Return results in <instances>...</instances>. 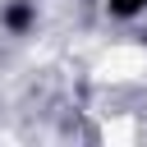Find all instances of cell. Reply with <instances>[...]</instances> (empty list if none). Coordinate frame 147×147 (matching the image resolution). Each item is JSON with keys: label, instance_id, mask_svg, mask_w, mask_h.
I'll return each instance as SVG.
<instances>
[{"label": "cell", "instance_id": "obj_2", "mask_svg": "<svg viewBox=\"0 0 147 147\" xmlns=\"http://www.w3.org/2000/svg\"><path fill=\"white\" fill-rule=\"evenodd\" d=\"M101 9L115 18V23H133L147 14V0H101Z\"/></svg>", "mask_w": 147, "mask_h": 147}, {"label": "cell", "instance_id": "obj_1", "mask_svg": "<svg viewBox=\"0 0 147 147\" xmlns=\"http://www.w3.org/2000/svg\"><path fill=\"white\" fill-rule=\"evenodd\" d=\"M0 28H5L9 37L32 32V28H37V5H32V0H9V5L0 9Z\"/></svg>", "mask_w": 147, "mask_h": 147}]
</instances>
